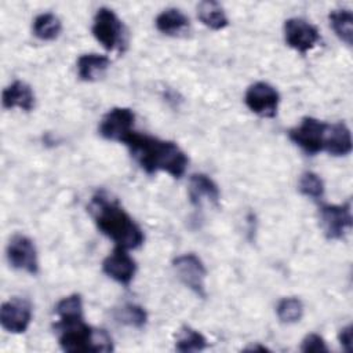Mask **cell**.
<instances>
[{"label": "cell", "mask_w": 353, "mask_h": 353, "mask_svg": "<svg viewBox=\"0 0 353 353\" xmlns=\"http://www.w3.org/2000/svg\"><path fill=\"white\" fill-rule=\"evenodd\" d=\"M124 145L128 148L137 164L149 175L163 171L178 179L186 171L189 159L172 141H164L134 131L124 141Z\"/></svg>", "instance_id": "6da1fadb"}, {"label": "cell", "mask_w": 353, "mask_h": 353, "mask_svg": "<svg viewBox=\"0 0 353 353\" xmlns=\"http://www.w3.org/2000/svg\"><path fill=\"white\" fill-rule=\"evenodd\" d=\"M88 212L102 234L109 237L116 247L137 250L145 241V234L130 214L106 193H95L88 204Z\"/></svg>", "instance_id": "7a4b0ae2"}, {"label": "cell", "mask_w": 353, "mask_h": 353, "mask_svg": "<svg viewBox=\"0 0 353 353\" xmlns=\"http://www.w3.org/2000/svg\"><path fill=\"white\" fill-rule=\"evenodd\" d=\"M65 352H112L113 342L105 330L90 327L84 317L58 320L54 325Z\"/></svg>", "instance_id": "3957f363"}, {"label": "cell", "mask_w": 353, "mask_h": 353, "mask_svg": "<svg viewBox=\"0 0 353 353\" xmlns=\"http://www.w3.org/2000/svg\"><path fill=\"white\" fill-rule=\"evenodd\" d=\"M92 34L108 51L121 48L125 44V30L116 15V12L108 7H101L92 22Z\"/></svg>", "instance_id": "277c9868"}, {"label": "cell", "mask_w": 353, "mask_h": 353, "mask_svg": "<svg viewBox=\"0 0 353 353\" xmlns=\"http://www.w3.org/2000/svg\"><path fill=\"white\" fill-rule=\"evenodd\" d=\"M172 268L176 273L179 281L188 287L192 292H194L200 298L207 296L205 291V277L207 269L203 261L193 252L182 254L174 258Z\"/></svg>", "instance_id": "5b68a950"}, {"label": "cell", "mask_w": 353, "mask_h": 353, "mask_svg": "<svg viewBox=\"0 0 353 353\" xmlns=\"http://www.w3.org/2000/svg\"><path fill=\"white\" fill-rule=\"evenodd\" d=\"M328 123L314 119L303 117L301 123L288 131V138L307 154L323 152L324 139Z\"/></svg>", "instance_id": "8992f818"}, {"label": "cell", "mask_w": 353, "mask_h": 353, "mask_svg": "<svg viewBox=\"0 0 353 353\" xmlns=\"http://www.w3.org/2000/svg\"><path fill=\"white\" fill-rule=\"evenodd\" d=\"M320 223L328 240H341L353 226L352 204H323L319 208Z\"/></svg>", "instance_id": "52a82bcc"}, {"label": "cell", "mask_w": 353, "mask_h": 353, "mask_svg": "<svg viewBox=\"0 0 353 353\" xmlns=\"http://www.w3.org/2000/svg\"><path fill=\"white\" fill-rule=\"evenodd\" d=\"M244 102L252 113L259 117L272 119L277 114L280 95L273 85L265 81H256L247 88Z\"/></svg>", "instance_id": "ba28073f"}, {"label": "cell", "mask_w": 353, "mask_h": 353, "mask_svg": "<svg viewBox=\"0 0 353 353\" xmlns=\"http://www.w3.org/2000/svg\"><path fill=\"white\" fill-rule=\"evenodd\" d=\"M135 114L130 108L110 109L99 123V135L108 141L123 142L134 132Z\"/></svg>", "instance_id": "9c48e42d"}, {"label": "cell", "mask_w": 353, "mask_h": 353, "mask_svg": "<svg viewBox=\"0 0 353 353\" xmlns=\"http://www.w3.org/2000/svg\"><path fill=\"white\" fill-rule=\"evenodd\" d=\"M285 43L295 51L306 54L320 40L319 29L303 18H288L284 22Z\"/></svg>", "instance_id": "30bf717a"}, {"label": "cell", "mask_w": 353, "mask_h": 353, "mask_svg": "<svg viewBox=\"0 0 353 353\" xmlns=\"http://www.w3.org/2000/svg\"><path fill=\"white\" fill-rule=\"evenodd\" d=\"M7 259L14 269L23 270L29 274L39 273L37 251L28 236L15 234L11 237L7 245Z\"/></svg>", "instance_id": "8fae6325"}, {"label": "cell", "mask_w": 353, "mask_h": 353, "mask_svg": "<svg viewBox=\"0 0 353 353\" xmlns=\"http://www.w3.org/2000/svg\"><path fill=\"white\" fill-rule=\"evenodd\" d=\"M32 321V305L22 298H11L1 305L0 324L10 334H22Z\"/></svg>", "instance_id": "7c38bea8"}, {"label": "cell", "mask_w": 353, "mask_h": 353, "mask_svg": "<svg viewBox=\"0 0 353 353\" xmlns=\"http://www.w3.org/2000/svg\"><path fill=\"white\" fill-rule=\"evenodd\" d=\"M102 270L106 276L117 281L119 284L128 285L137 272V263L130 256L127 250L116 247L102 262Z\"/></svg>", "instance_id": "4fadbf2b"}, {"label": "cell", "mask_w": 353, "mask_h": 353, "mask_svg": "<svg viewBox=\"0 0 353 353\" xmlns=\"http://www.w3.org/2000/svg\"><path fill=\"white\" fill-rule=\"evenodd\" d=\"M188 194L194 207H201L204 201L218 205L221 197L218 185L208 175L201 172L190 175Z\"/></svg>", "instance_id": "5bb4252c"}, {"label": "cell", "mask_w": 353, "mask_h": 353, "mask_svg": "<svg viewBox=\"0 0 353 353\" xmlns=\"http://www.w3.org/2000/svg\"><path fill=\"white\" fill-rule=\"evenodd\" d=\"M1 103L4 109L18 108L25 112H30L34 108V92L25 81L15 80L7 88H4Z\"/></svg>", "instance_id": "9a60e30c"}, {"label": "cell", "mask_w": 353, "mask_h": 353, "mask_svg": "<svg viewBox=\"0 0 353 353\" xmlns=\"http://www.w3.org/2000/svg\"><path fill=\"white\" fill-rule=\"evenodd\" d=\"M323 150L332 156H346L352 152V135L345 123L328 124Z\"/></svg>", "instance_id": "2e32d148"}, {"label": "cell", "mask_w": 353, "mask_h": 353, "mask_svg": "<svg viewBox=\"0 0 353 353\" xmlns=\"http://www.w3.org/2000/svg\"><path fill=\"white\" fill-rule=\"evenodd\" d=\"M110 66V59L101 54H83L77 59V74L83 81H95L101 79Z\"/></svg>", "instance_id": "e0dca14e"}, {"label": "cell", "mask_w": 353, "mask_h": 353, "mask_svg": "<svg viewBox=\"0 0 353 353\" xmlns=\"http://www.w3.org/2000/svg\"><path fill=\"white\" fill-rule=\"evenodd\" d=\"M154 25L165 36H178L189 28V18L178 8H165L156 17Z\"/></svg>", "instance_id": "ac0fdd59"}, {"label": "cell", "mask_w": 353, "mask_h": 353, "mask_svg": "<svg viewBox=\"0 0 353 353\" xmlns=\"http://www.w3.org/2000/svg\"><path fill=\"white\" fill-rule=\"evenodd\" d=\"M197 17L203 25L212 30H222L229 25L222 6L216 1H201L197 6Z\"/></svg>", "instance_id": "d6986e66"}, {"label": "cell", "mask_w": 353, "mask_h": 353, "mask_svg": "<svg viewBox=\"0 0 353 353\" xmlns=\"http://www.w3.org/2000/svg\"><path fill=\"white\" fill-rule=\"evenodd\" d=\"M330 26L335 32V34L346 44L352 46L353 43V14L350 10H334L328 15Z\"/></svg>", "instance_id": "ffe728a7"}, {"label": "cell", "mask_w": 353, "mask_h": 353, "mask_svg": "<svg viewBox=\"0 0 353 353\" xmlns=\"http://www.w3.org/2000/svg\"><path fill=\"white\" fill-rule=\"evenodd\" d=\"M32 29H33V34L37 39L43 41H51L59 36L62 30V23L55 14L43 12L34 18Z\"/></svg>", "instance_id": "44dd1931"}, {"label": "cell", "mask_w": 353, "mask_h": 353, "mask_svg": "<svg viewBox=\"0 0 353 353\" xmlns=\"http://www.w3.org/2000/svg\"><path fill=\"white\" fill-rule=\"evenodd\" d=\"M205 347H207V339L200 331L189 325H183L178 331V335L175 339V349L178 352H182V353L200 352V350H204Z\"/></svg>", "instance_id": "7402d4cb"}, {"label": "cell", "mask_w": 353, "mask_h": 353, "mask_svg": "<svg viewBox=\"0 0 353 353\" xmlns=\"http://www.w3.org/2000/svg\"><path fill=\"white\" fill-rule=\"evenodd\" d=\"M114 319L124 325L134 328H143L148 323L146 310L135 303H124L114 310Z\"/></svg>", "instance_id": "603a6c76"}, {"label": "cell", "mask_w": 353, "mask_h": 353, "mask_svg": "<svg viewBox=\"0 0 353 353\" xmlns=\"http://www.w3.org/2000/svg\"><path fill=\"white\" fill-rule=\"evenodd\" d=\"M303 303L296 296H285L279 301L276 306L277 317L284 324H294L303 317Z\"/></svg>", "instance_id": "cb8c5ba5"}, {"label": "cell", "mask_w": 353, "mask_h": 353, "mask_svg": "<svg viewBox=\"0 0 353 353\" xmlns=\"http://www.w3.org/2000/svg\"><path fill=\"white\" fill-rule=\"evenodd\" d=\"M55 313H57L59 320L84 317L81 295L72 294V295H68V296L62 298L55 306Z\"/></svg>", "instance_id": "d4e9b609"}, {"label": "cell", "mask_w": 353, "mask_h": 353, "mask_svg": "<svg viewBox=\"0 0 353 353\" xmlns=\"http://www.w3.org/2000/svg\"><path fill=\"white\" fill-rule=\"evenodd\" d=\"M298 190L301 192V194L317 200L321 199L324 194V182L316 172L306 171L299 178Z\"/></svg>", "instance_id": "484cf974"}, {"label": "cell", "mask_w": 353, "mask_h": 353, "mask_svg": "<svg viewBox=\"0 0 353 353\" xmlns=\"http://www.w3.org/2000/svg\"><path fill=\"white\" fill-rule=\"evenodd\" d=\"M301 352H305V353H324V352H328V347L325 345V341L323 339V336H320L319 334H307L302 343H301Z\"/></svg>", "instance_id": "4316f807"}, {"label": "cell", "mask_w": 353, "mask_h": 353, "mask_svg": "<svg viewBox=\"0 0 353 353\" xmlns=\"http://www.w3.org/2000/svg\"><path fill=\"white\" fill-rule=\"evenodd\" d=\"M338 339H339V343H341L342 349L346 353H350L352 347H353V327H352V324H347L346 327H343L339 331Z\"/></svg>", "instance_id": "83f0119b"}, {"label": "cell", "mask_w": 353, "mask_h": 353, "mask_svg": "<svg viewBox=\"0 0 353 353\" xmlns=\"http://www.w3.org/2000/svg\"><path fill=\"white\" fill-rule=\"evenodd\" d=\"M245 350H251V352H256V350H261V352H268L269 349L266 346H261V345H255V346H250L247 347Z\"/></svg>", "instance_id": "f1b7e54d"}]
</instances>
